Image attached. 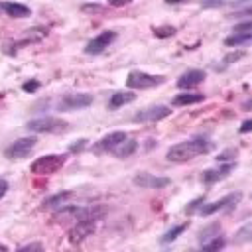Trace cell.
Wrapping results in <instances>:
<instances>
[{"label": "cell", "instance_id": "cell-1", "mask_svg": "<svg viewBox=\"0 0 252 252\" xmlns=\"http://www.w3.org/2000/svg\"><path fill=\"white\" fill-rule=\"evenodd\" d=\"M213 150V142L207 140V138H193V140H187V142H179L175 146H171L165 154L167 161H175V163H183V161H189L197 156H203V154H209Z\"/></svg>", "mask_w": 252, "mask_h": 252}, {"label": "cell", "instance_id": "cell-2", "mask_svg": "<svg viewBox=\"0 0 252 252\" xmlns=\"http://www.w3.org/2000/svg\"><path fill=\"white\" fill-rule=\"evenodd\" d=\"M26 128L33 134H61V132L69 130V122L55 118V116H41V118L28 120Z\"/></svg>", "mask_w": 252, "mask_h": 252}, {"label": "cell", "instance_id": "cell-3", "mask_svg": "<svg viewBox=\"0 0 252 252\" xmlns=\"http://www.w3.org/2000/svg\"><path fill=\"white\" fill-rule=\"evenodd\" d=\"M67 161L65 154H49V156H41L35 161H32L30 171L35 175H51L55 171H59Z\"/></svg>", "mask_w": 252, "mask_h": 252}, {"label": "cell", "instance_id": "cell-4", "mask_svg": "<svg viewBox=\"0 0 252 252\" xmlns=\"http://www.w3.org/2000/svg\"><path fill=\"white\" fill-rule=\"evenodd\" d=\"M91 104H93V94H89V93H69V94H63L55 102V108L59 112H73V110L87 108Z\"/></svg>", "mask_w": 252, "mask_h": 252}, {"label": "cell", "instance_id": "cell-5", "mask_svg": "<svg viewBox=\"0 0 252 252\" xmlns=\"http://www.w3.org/2000/svg\"><path fill=\"white\" fill-rule=\"evenodd\" d=\"M240 199H242V193H240V191L228 193V195H224L222 199H217V201H213V203L201 205V207H199V215L209 217V215H215V213H219V211H230V209H234V207L240 203Z\"/></svg>", "mask_w": 252, "mask_h": 252}, {"label": "cell", "instance_id": "cell-6", "mask_svg": "<svg viewBox=\"0 0 252 252\" xmlns=\"http://www.w3.org/2000/svg\"><path fill=\"white\" fill-rule=\"evenodd\" d=\"M161 83H165L163 75H150L144 71H130L126 79V87L130 89H154Z\"/></svg>", "mask_w": 252, "mask_h": 252}, {"label": "cell", "instance_id": "cell-7", "mask_svg": "<svg viewBox=\"0 0 252 252\" xmlns=\"http://www.w3.org/2000/svg\"><path fill=\"white\" fill-rule=\"evenodd\" d=\"M35 146H37V138H33V136L18 138L16 142H12V144L6 148L4 156H6L8 159H22V158H28V156L35 150Z\"/></svg>", "mask_w": 252, "mask_h": 252}, {"label": "cell", "instance_id": "cell-8", "mask_svg": "<svg viewBox=\"0 0 252 252\" xmlns=\"http://www.w3.org/2000/svg\"><path fill=\"white\" fill-rule=\"evenodd\" d=\"M116 39V32L112 30H106V32H100L96 37H93L87 45H85V53L89 55H98L102 53L106 47H110V43Z\"/></svg>", "mask_w": 252, "mask_h": 252}, {"label": "cell", "instance_id": "cell-9", "mask_svg": "<svg viewBox=\"0 0 252 252\" xmlns=\"http://www.w3.org/2000/svg\"><path fill=\"white\" fill-rule=\"evenodd\" d=\"M171 114L169 106L165 104H156V106H150V108H144L140 112L134 114V122H158V120H163Z\"/></svg>", "mask_w": 252, "mask_h": 252}, {"label": "cell", "instance_id": "cell-10", "mask_svg": "<svg viewBox=\"0 0 252 252\" xmlns=\"http://www.w3.org/2000/svg\"><path fill=\"white\" fill-rule=\"evenodd\" d=\"M234 167H236V163L234 161H224V163H220L219 167H213V169H205L203 171V175H201V181L203 183H217V181H220V179H224V177H228L232 171H234Z\"/></svg>", "mask_w": 252, "mask_h": 252}, {"label": "cell", "instance_id": "cell-11", "mask_svg": "<svg viewBox=\"0 0 252 252\" xmlns=\"http://www.w3.org/2000/svg\"><path fill=\"white\" fill-rule=\"evenodd\" d=\"M96 230V220H77L75 226L69 230V240L73 244L83 242L87 236H91Z\"/></svg>", "mask_w": 252, "mask_h": 252}, {"label": "cell", "instance_id": "cell-12", "mask_svg": "<svg viewBox=\"0 0 252 252\" xmlns=\"http://www.w3.org/2000/svg\"><path fill=\"white\" fill-rule=\"evenodd\" d=\"M171 181L169 177H159V175H152V173H138L134 177V185L142 187V189H161L167 187Z\"/></svg>", "mask_w": 252, "mask_h": 252}, {"label": "cell", "instance_id": "cell-13", "mask_svg": "<svg viewBox=\"0 0 252 252\" xmlns=\"http://www.w3.org/2000/svg\"><path fill=\"white\" fill-rule=\"evenodd\" d=\"M205 77H207L205 71H201V69H189V71H185L177 79V87L179 89H193V87L201 85L205 81Z\"/></svg>", "mask_w": 252, "mask_h": 252}, {"label": "cell", "instance_id": "cell-14", "mask_svg": "<svg viewBox=\"0 0 252 252\" xmlns=\"http://www.w3.org/2000/svg\"><path fill=\"white\" fill-rule=\"evenodd\" d=\"M124 138H128L126 136V132H110V134H106L102 140H98V144L93 148L94 152H110L118 142H122Z\"/></svg>", "mask_w": 252, "mask_h": 252}, {"label": "cell", "instance_id": "cell-15", "mask_svg": "<svg viewBox=\"0 0 252 252\" xmlns=\"http://www.w3.org/2000/svg\"><path fill=\"white\" fill-rule=\"evenodd\" d=\"M136 150H138V142H136L134 138H124L122 142H118V144L110 150V154H114L116 158L124 159V158H130Z\"/></svg>", "mask_w": 252, "mask_h": 252}, {"label": "cell", "instance_id": "cell-16", "mask_svg": "<svg viewBox=\"0 0 252 252\" xmlns=\"http://www.w3.org/2000/svg\"><path fill=\"white\" fill-rule=\"evenodd\" d=\"M136 100V94L132 91H116L114 94H110V100H108V108L110 110H116L124 104H130Z\"/></svg>", "mask_w": 252, "mask_h": 252}, {"label": "cell", "instance_id": "cell-17", "mask_svg": "<svg viewBox=\"0 0 252 252\" xmlns=\"http://www.w3.org/2000/svg\"><path fill=\"white\" fill-rule=\"evenodd\" d=\"M2 12H6L10 18H28L32 10L18 2H2Z\"/></svg>", "mask_w": 252, "mask_h": 252}, {"label": "cell", "instance_id": "cell-18", "mask_svg": "<svg viewBox=\"0 0 252 252\" xmlns=\"http://www.w3.org/2000/svg\"><path fill=\"white\" fill-rule=\"evenodd\" d=\"M73 197H75L73 191H61V193H57V195H53V197H47V199L43 201V207H45V209H57V207L67 205Z\"/></svg>", "mask_w": 252, "mask_h": 252}, {"label": "cell", "instance_id": "cell-19", "mask_svg": "<svg viewBox=\"0 0 252 252\" xmlns=\"http://www.w3.org/2000/svg\"><path fill=\"white\" fill-rule=\"evenodd\" d=\"M47 33H49V30H47V28H43V26L30 28V30H26V35H24V39H22L18 45H26V43L41 41V39H45V37H47Z\"/></svg>", "mask_w": 252, "mask_h": 252}, {"label": "cell", "instance_id": "cell-20", "mask_svg": "<svg viewBox=\"0 0 252 252\" xmlns=\"http://www.w3.org/2000/svg\"><path fill=\"white\" fill-rule=\"evenodd\" d=\"M203 100H205L203 93H181V94L173 96V106H187V104H197Z\"/></svg>", "mask_w": 252, "mask_h": 252}, {"label": "cell", "instance_id": "cell-21", "mask_svg": "<svg viewBox=\"0 0 252 252\" xmlns=\"http://www.w3.org/2000/svg\"><path fill=\"white\" fill-rule=\"evenodd\" d=\"M250 39H252V32H244V33H232V35H228L224 39V43L228 47H240V45L250 43Z\"/></svg>", "mask_w": 252, "mask_h": 252}, {"label": "cell", "instance_id": "cell-22", "mask_svg": "<svg viewBox=\"0 0 252 252\" xmlns=\"http://www.w3.org/2000/svg\"><path fill=\"white\" fill-rule=\"evenodd\" d=\"M222 232V228H220V224L219 222H213V224H209V226H205L201 232H199V242L203 244V242H207V240H211V238H215V236H219Z\"/></svg>", "mask_w": 252, "mask_h": 252}, {"label": "cell", "instance_id": "cell-23", "mask_svg": "<svg viewBox=\"0 0 252 252\" xmlns=\"http://www.w3.org/2000/svg\"><path fill=\"white\" fill-rule=\"evenodd\" d=\"M187 228V224H175V226H171L169 230H165L163 234H161V238H159V242L161 244H169V242H173L183 230Z\"/></svg>", "mask_w": 252, "mask_h": 252}, {"label": "cell", "instance_id": "cell-24", "mask_svg": "<svg viewBox=\"0 0 252 252\" xmlns=\"http://www.w3.org/2000/svg\"><path fill=\"white\" fill-rule=\"evenodd\" d=\"M250 236H252V224L246 222L242 228H238L234 232V242L236 244H242V242H250Z\"/></svg>", "mask_w": 252, "mask_h": 252}, {"label": "cell", "instance_id": "cell-25", "mask_svg": "<svg viewBox=\"0 0 252 252\" xmlns=\"http://www.w3.org/2000/svg\"><path fill=\"white\" fill-rule=\"evenodd\" d=\"M226 244V240L219 234V236H215V238H211V240H207V242H203V250L205 252H213V250H220L222 246Z\"/></svg>", "mask_w": 252, "mask_h": 252}, {"label": "cell", "instance_id": "cell-26", "mask_svg": "<svg viewBox=\"0 0 252 252\" xmlns=\"http://www.w3.org/2000/svg\"><path fill=\"white\" fill-rule=\"evenodd\" d=\"M238 156V150H234V148H228V150H224V152H220L215 159L219 161V163H224V161H234V158Z\"/></svg>", "mask_w": 252, "mask_h": 252}, {"label": "cell", "instance_id": "cell-27", "mask_svg": "<svg viewBox=\"0 0 252 252\" xmlns=\"http://www.w3.org/2000/svg\"><path fill=\"white\" fill-rule=\"evenodd\" d=\"M154 35L156 37H171V35H175V28L173 26H159L154 30Z\"/></svg>", "mask_w": 252, "mask_h": 252}, {"label": "cell", "instance_id": "cell-28", "mask_svg": "<svg viewBox=\"0 0 252 252\" xmlns=\"http://www.w3.org/2000/svg\"><path fill=\"white\" fill-rule=\"evenodd\" d=\"M203 203H205V197H197V199H193L191 203H187V207H185L183 211H185L187 215H191V213H195V211H197V209H199Z\"/></svg>", "mask_w": 252, "mask_h": 252}, {"label": "cell", "instance_id": "cell-29", "mask_svg": "<svg viewBox=\"0 0 252 252\" xmlns=\"http://www.w3.org/2000/svg\"><path fill=\"white\" fill-rule=\"evenodd\" d=\"M22 89H24L26 93H35V91L39 89V81H35V79H33V81H26V83L22 85Z\"/></svg>", "mask_w": 252, "mask_h": 252}, {"label": "cell", "instance_id": "cell-30", "mask_svg": "<svg viewBox=\"0 0 252 252\" xmlns=\"http://www.w3.org/2000/svg\"><path fill=\"white\" fill-rule=\"evenodd\" d=\"M242 55H244V51H232V53H228V55L224 57V65H230V63H234V61H238Z\"/></svg>", "mask_w": 252, "mask_h": 252}, {"label": "cell", "instance_id": "cell-31", "mask_svg": "<svg viewBox=\"0 0 252 252\" xmlns=\"http://www.w3.org/2000/svg\"><path fill=\"white\" fill-rule=\"evenodd\" d=\"M234 33H244V32H252V24L250 22H242V24H238V26H234V30H232Z\"/></svg>", "mask_w": 252, "mask_h": 252}, {"label": "cell", "instance_id": "cell-32", "mask_svg": "<svg viewBox=\"0 0 252 252\" xmlns=\"http://www.w3.org/2000/svg\"><path fill=\"white\" fill-rule=\"evenodd\" d=\"M87 142H89V140H85V138H83V140H77L75 144H71L69 152H83V150L87 148Z\"/></svg>", "mask_w": 252, "mask_h": 252}, {"label": "cell", "instance_id": "cell-33", "mask_svg": "<svg viewBox=\"0 0 252 252\" xmlns=\"http://www.w3.org/2000/svg\"><path fill=\"white\" fill-rule=\"evenodd\" d=\"M224 4V0H201L203 8H220Z\"/></svg>", "mask_w": 252, "mask_h": 252}, {"label": "cell", "instance_id": "cell-34", "mask_svg": "<svg viewBox=\"0 0 252 252\" xmlns=\"http://www.w3.org/2000/svg\"><path fill=\"white\" fill-rule=\"evenodd\" d=\"M250 130H252V120H244L240 126V134H248Z\"/></svg>", "mask_w": 252, "mask_h": 252}, {"label": "cell", "instance_id": "cell-35", "mask_svg": "<svg viewBox=\"0 0 252 252\" xmlns=\"http://www.w3.org/2000/svg\"><path fill=\"white\" fill-rule=\"evenodd\" d=\"M20 250H43V246H41L39 242H32V244H26V246H22Z\"/></svg>", "mask_w": 252, "mask_h": 252}, {"label": "cell", "instance_id": "cell-36", "mask_svg": "<svg viewBox=\"0 0 252 252\" xmlns=\"http://www.w3.org/2000/svg\"><path fill=\"white\" fill-rule=\"evenodd\" d=\"M132 0H108V4L110 6H114V8H120V6H126V4H130Z\"/></svg>", "mask_w": 252, "mask_h": 252}, {"label": "cell", "instance_id": "cell-37", "mask_svg": "<svg viewBox=\"0 0 252 252\" xmlns=\"http://www.w3.org/2000/svg\"><path fill=\"white\" fill-rule=\"evenodd\" d=\"M81 10H83V12H102V8H100V6H96V4H91V6H83Z\"/></svg>", "mask_w": 252, "mask_h": 252}, {"label": "cell", "instance_id": "cell-38", "mask_svg": "<svg viewBox=\"0 0 252 252\" xmlns=\"http://www.w3.org/2000/svg\"><path fill=\"white\" fill-rule=\"evenodd\" d=\"M8 193V181L6 179H0V199Z\"/></svg>", "mask_w": 252, "mask_h": 252}, {"label": "cell", "instance_id": "cell-39", "mask_svg": "<svg viewBox=\"0 0 252 252\" xmlns=\"http://www.w3.org/2000/svg\"><path fill=\"white\" fill-rule=\"evenodd\" d=\"M242 2H248V0H228V4H232V6H238Z\"/></svg>", "mask_w": 252, "mask_h": 252}, {"label": "cell", "instance_id": "cell-40", "mask_svg": "<svg viewBox=\"0 0 252 252\" xmlns=\"http://www.w3.org/2000/svg\"><path fill=\"white\" fill-rule=\"evenodd\" d=\"M179 2H183V0H165V4H179Z\"/></svg>", "mask_w": 252, "mask_h": 252}, {"label": "cell", "instance_id": "cell-41", "mask_svg": "<svg viewBox=\"0 0 252 252\" xmlns=\"http://www.w3.org/2000/svg\"><path fill=\"white\" fill-rule=\"evenodd\" d=\"M0 12H2V2H0Z\"/></svg>", "mask_w": 252, "mask_h": 252}]
</instances>
